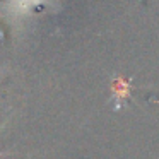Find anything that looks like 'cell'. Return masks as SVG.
<instances>
[{
    "mask_svg": "<svg viewBox=\"0 0 159 159\" xmlns=\"http://www.w3.org/2000/svg\"><path fill=\"white\" fill-rule=\"evenodd\" d=\"M0 156H5V154H4V152H0Z\"/></svg>",
    "mask_w": 159,
    "mask_h": 159,
    "instance_id": "cell-1",
    "label": "cell"
}]
</instances>
